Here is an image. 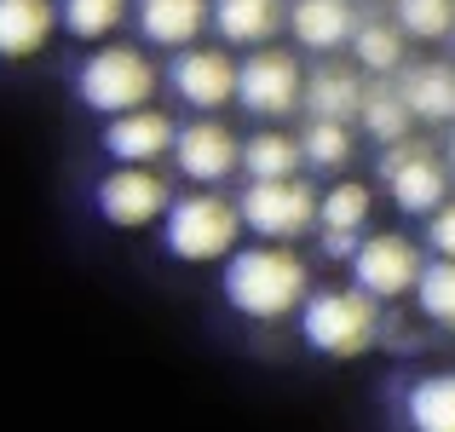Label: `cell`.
<instances>
[{"mask_svg": "<svg viewBox=\"0 0 455 432\" xmlns=\"http://www.w3.org/2000/svg\"><path fill=\"white\" fill-rule=\"evenodd\" d=\"M225 300L243 317H283L306 300V260L289 248H236L225 266Z\"/></svg>", "mask_w": 455, "mask_h": 432, "instance_id": "1", "label": "cell"}, {"mask_svg": "<svg viewBox=\"0 0 455 432\" xmlns=\"http://www.w3.org/2000/svg\"><path fill=\"white\" fill-rule=\"evenodd\" d=\"M300 334L311 352L323 357H357L375 346L380 317H375V300L363 288H323V294L300 300Z\"/></svg>", "mask_w": 455, "mask_h": 432, "instance_id": "2", "label": "cell"}, {"mask_svg": "<svg viewBox=\"0 0 455 432\" xmlns=\"http://www.w3.org/2000/svg\"><path fill=\"white\" fill-rule=\"evenodd\" d=\"M162 220H167V254L190 260V266H202V260H225L236 248V231H243L236 202L213 196V190H196V196L167 202Z\"/></svg>", "mask_w": 455, "mask_h": 432, "instance_id": "3", "label": "cell"}, {"mask_svg": "<svg viewBox=\"0 0 455 432\" xmlns=\"http://www.w3.org/2000/svg\"><path fill=\"white\" fill-rule=\"evenodd\" d=\"M236 220H243L248 231H259L266 243H294V236H306L311 220H317V190H311L300 173L248 179L243 202H236Z\"/></svg>", "mask_w": 455, "mask_h": 432, "instance_id": "4", "label": "cell"}, {"mask_svg": "<svg viewBox=\"0 0 455 432\" xmlns=\"http://www.w3.org/2000/svg\"><path fill=\"white\" fill-rule=\"evenodd\" d=\"M76 87L99 116H122V110L150 104L156 69H150V58L139 52V46H104V52H92L87 64H81Z\"/></svg>", "mask_w": 455, "mask_h": 432, "instance_id": "5", "label": "cell"}, {"mask_svg": "<svg viewBox=\"0 0 455 432\" xmlns=\"http://www.w3.org/2000/svg\"><path fill=\"white\" fill-rule=\"evenodd\" d=\"M300 64H294L289 52H266V46H254V58H243L236 64V92L231 99L243 104L254 122H277V116H294L300 110Z\"/></svg>", "mask_w": 455, "mask_h": 432, "instance_id": "6", "label": "cell"}, {"mask_svg": "<svg viewBox=\"0 0 455 432\" xmlns=\"http://www.w3.org/2000/svg\"><path fill=\"white\" fill-rule=\"evenodd\" d=\"M380 179H387L392 202L403 213H433L438 202L450 196V173L427 144H387V162H380Z\"/></svg>", "mask_w": 455, "mask_h": 432, "instance_id": "7", "label": "cell"}, {"mask_svg": "<svg viewBox=\"0 0 455 432\" xmlns=\"http://www.w3.org/2000/svg\"><path fill=\"white\" fill-rule=\"evenodd\" d=\"M167 202H173L167 179L150 173V167H133V162H122V167H116V173L99 185V213H104L110 225H122V231H139V225L162 220Z\"/></svg>", "mask_w": 455, "mask_h": 432, "instance_id": "8", "label": "cell"}, {"mask_svg": "<svg viewBox=\"0 0 455 432\" xmlns=\"http://www.w3.org/2000/svg\"><path fill=\"white\" fill-rule=\"evenodd\" d=\"M352 271H357V288H363L369 300H398L421 277V254H415V243H403V236H369V243H357Z\"/></svg>", "mask_w": 455, "mask_h": 432, "instance_id": "9", "label": "cell"}, {"mask_svg": "<svg viewBox=\"0 0 455 432\" xmlns=\"http://www.w3.org/2000/svg\"><path fill=\"white\" fill-rule=\"evenodd\" d=\"M167 81H173V92L190 104V110H220V104L236 92V64L225 52H208V46H179Z\"/></svg>", "mask_w": 455, "mask_h": 432, "instance_id": "10", "label": "cell"}, {"mask_svg": "<svg viewBox=\"0 0 455 432\" xmlns=\"http://www.w3.org/2000/svg\"><path fill=\"white\" fill-rule=\"evenodd\" d=\"M236 156H243V144L225 133V122H190L173 133V162L185 179H196V185H220V179L236 173Z\"/></svg>", "mask_w": 455, "mask_h": 432, "instance_id": "11", "label": "cell"}, {"mask_svg": "<svg viewBox=\"0 0 455 432\" xmlns=\"http://www.w3.org/2000/svg\"><path fill=\"white\" fill-rule=\"evenodd\" d=\"M104 150L116 156V162H133V167H150L162 162L167 150H173V122H167L162 110H122L110 116V127H104Z\"/></svg>", "mask_w": 455, "mask_h": 432, "instance_id": "12", "label": "cell"}, {"mask_svg": "<svg viewBox=\"0 0 455 432\" xmlns=\"http://www.w3.org/2000/svg\"><path fill=\"white\" fill-rule=\"evenodd\" d=\"M208 23L225 46H266L283 23V0H208Z\"/></svg>", "mask_w": 455, "mask_h": 432, "instance_id": "13", "label": "cell"}, {"mask_svg": "<svg viewBox=\"0 0 455 432\" xmlns=\"http://www.w3.org/2000/svg\"><path fill=\"white\" fill-rule=\"evenodd\" d=\"M283 23H289L294 41L311 46V52H334V46L352 41L357 12H352V0H294Z\"/></svg>", "mask_w": 455, "mask_h": 432, "instance_id": "14", "label": "cell"}, {"mask_svg": "<svg viewBox=\"0 0 455 432\" xmlns=\"http://www.w3.org/2000/svg\"><path fill=\"white\" fill-rule=\"evenodd\" d=\"M139 35L150 46H190L208 29V0H139Z\"/></svg>", "mask_w": 455, "mask_h": 432, "instance_id": "15", "label": "cell"}, {"mask_svg": "<svg viewBox=\"0 0 455 432\" xmlns=\"http://www.w3.org/2000/svg\"><path fill=\"white\" fill-rule=\"evenodd\" d=\"M58 6L52 0H0V58H29L52 41Z\"/></svg>", "mask_w": 455, "mask_h": 432, "instance_id": "16", "label": "cell"}, {"mask_svg": "<svg viewBox=\"0 0 455 432\" xmlns=\"http://www.w3.org/2000/svg\"><path fill=\"white\" fill-rule=\"evenodd\" d=\"M300 104L323 122H357V104H363V81L340 64H323L317 76L300 87Z\"/></svg>", "mask_w": 455, "mask_h": 432, "instance_id": "17", "label": "cell"}, {"mask_svg": "<svg viewBox=\"0 0 455 432\" xmlns=\"http://www.w3.org/2000/svg\"><path fill=\"white\" fill-rule=\"evenodd\" d=\"M398 99L410 104V116L421 122H455V69L450 64H415L403 76Z\"/></svg>", "mask_w": 455, "mask_h": 432, "instance_id": "18", "label": "cell"}, {"mask_svg": "<svg viewBox=\"0 0 455 432\" xmlns=\"http://www.w3.org/2000/svg\"><path fill=\"white\" fill-rule=\"evenodd\" d=\"M236 167H243L248 179H289V173H300V139H289V133H254L243 144V156H236Z\"/></svg>", "mask_w": 455, "mask_h": 432, "instance_id": "19", "label": "cell"}, {"mask_svg": "<svg viewBox=\"0 0 455 432\" xmlns=\"http://www.w3.org/2000/svg\"><path fill=\"white\" fill-rule=\"evenodd\" d=\"M410 427L415 432H455V375H427L410 387Z\"/></svg>", "mask_w": 455, "mask_h": 432, "instance_id": "20", "label": "cell"}, {"mask_svg": "<svg viewBox=\"0 0 455 432\" xmlns=\"http://www.w3.org/2000/svg\"><path fill=\"white\" fill-rule=\"evenodd\" d=\"M300 162L317 167V173H340L352 162V122H323L311 116V127L300 133Z\"/></svg>", "mask_w": 455, "mask_h": 432, "instance_id": "21", "label": "cell"}, {"mask_svg": "<svg viewBox=\"0 0 455 432\" xmlns=\"http://www.w3.org/2000/svg\"><path fill=\"white\" fill-rule=\"evenodd\" d=\"M352 52L363 69H375V76H392V69H403V29L398 23H352Z\"/></svg>", "mask_w": 455, "mask_h": 432, "instance_id": "22", "label": "cell"}, {"mask_svg": "<svg viewBox=\"0 0 455 432\" xmlns=\"http://www.w3.org/2000/svg\"><path fill=\"white\" fill-rule=\"evenodd\" d=\"M127 18V0H58V23H64L76 41H104L116 35Z\"/></svg>", "mask_w": 455, "mask_h": 432, "instance_id": "23", "label": "cell"}, {"mask_svg": "<svg viewBox=\"0 0 455 432\" xmlns=\"http://www.w3.org/2000/svg\"><path fill=\"white\" fill-rule=\"evenodd\" d=\"M357 122H363L369 139L398 144V139H410V104H403L392 87H375V92H363V104H357Z\"/></svg>", "mask_w": 455, "mask_h": 432, "instance_id": "24", "label": "cell"}, {"mask_svg": "<svg viewBox=\"0 0 455 432\" xmlns=\"http://www.w3.org/2000/svg\"><path fill=\"white\" fill-rule=\"evenodd\" d=\"M415 300H421V311L438 323V329H455V260L438 254L433 266H421V277H415Z\"/></svg>", "mask_w": 455, "mask_h": 432, "instance_id": "25", "label": "cell"}, {"mask_svg": "<svg viewBox=\"0 0 455 432\" xmlns=\"http://www.w3.org/2000/svg\"><path fill=\"white\" fill-rule=\"evenodd\" d=\"M317 225L323 231H363L369 225V190L363 185H334L317 196Z\"/></svg>", "mask_w": 455, "mask_h": 432, "instance_id": "26", "label": "cell"}, {"mask_svg": "<svg viewBox=\"0 0 455 432\" xmlns=\"http://www.w3.org/2000/svg\"><path fill=\"white\" fill-rule=\"evenodd\" d=\"M398 29L415 41H444L455 29V0H398Z\"/></svg>", "mask_w": 455, "mask_h": 432, "instance_id": "27", "label": "cell"}, {"mask_svg": "<svg viewBox=\"0 0 455 432\" xmlns=\"http://www.w3.org/2000/svg\"><path fill=\"white\" fill-rule=\"evenodd\" d=\"M427 243H433V254L455 260V202L444 196L433 213H427Z\"/></svg>", "mask_w": 455, "mask_h": 432, "instance_id": "28", "label": "cell"}, {"mask_svg": "<svg viewBox=\"0 0 455 432\" xmlns=\"http://www.w3.org/2000/svg\"><path fill=\"white\" fill-rule=\"evenodd\" d=\"M323 248H329V260H352L357 254V231H323Z\"/></svg>", "mask_w": 455, "mask_h": 432, "instance_id": "29", "label": "cell"}, {"mask_svg": "<svg viewBox=\"0 0 455 432\" xmlns=\"http://www.w3.org/2000/svg\"><path fill=\"white\" fill-rule=\"evenodd\" d=\"M444 156H450V167H455V133H450V150H444Z\"/></svg>", "mask_w": 455, "mask_h": 432, "instance_id": "30", "label": "cell"}]
</instances>
